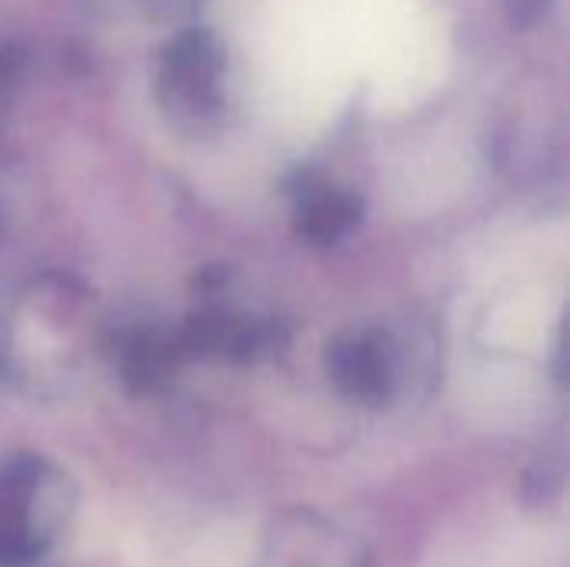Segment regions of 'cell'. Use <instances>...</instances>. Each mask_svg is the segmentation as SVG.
<instances>
[{"mask_svg":"<svg viewBox=\"0 0 570 567\" xmlns=\"http://www.w3.org/2000/svg\"><path fill=\"white\" fill-rule=\"evenodd\" d=\"M548 10V0H511V20L514 23H531Z\"/></svg>","mask_w":570,"mask_h":567,"instance_id":"277c9868","label":"cell"},{"mask_svg":"<svg viewBox=\"0 0 570 567\" xmlns=\"http://www.w3.org/2000/svg\"><path fill=\"white\" fill-rule=\"evenodd\" d=\"M217 43L210 33L204 30H187L180 33L164 57V77L167 87L190 100V104H204L214 97V80H217Z\"/></svg>","mask_w":570,"mask_h":567,"instance_id":"7a4b0ae2","label":"cell"},{"mask_svg":"<svg viewBox=\"0 0 570 567\" xmlns=\"http://www.w3.org/2000/svg\"><path fill=\"white\" fill-rule=\"evenodd\" d=\"M361 221V201L347 190L307 184L301 190V234L317 241V244H334L341 241L354 224Z\"/></svg>","mask_w":570,"mask_h":567,"instance_id":"3957f363","label":"cell"},{"mask_svg":"<svg viewBox=\"0 0 570 567\" xmlns=\"http://www.w3.org/2000/svg\"><path fill=\"white\" fill-rule=\"evenodd\" d=\"M327 364H331L334 381L361 401H384L391 391L394 368H391V351L384 348L381 338H371V334L341 338L331 348Z\"/></svg>","mask_w":570,"mask_h":567,"instance_id":"6da1fadb","label":"cell"}]
</instances>
